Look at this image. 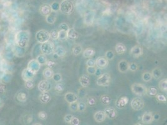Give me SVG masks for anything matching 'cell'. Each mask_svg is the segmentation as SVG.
<instances>
[{
  "instance_id": "1",
  "label": "cell",
  "mask_w": 167,
  "mask_h": 125,
  "mask_svg": "<svg viewBox=\"0 0 167 125\" xmlns=\"http://www.w3.org/2000/svg\"><path fill=\"white\" fill-rule=\"evenodd\" d=\"M74 10V5L73 3L70 0H63V2L60 4L59 11L63 14L69 15Z\"/></svg>"
},
{
  "instance_id": "2",
  "label": "cell",
  "mask_w": 167,
  "mask_h": 125,
  "mask_svg": "<svg viewBox=\"0 0 167 125\" xmlns=\"http://www.w3.org/2000/svg\"><path fill=\"white\" fill-rule=\"evenodd\" d=\"M131 90L135 95L142 96L146 94L147 88L143 84L136 83L131 86Z\"/></svg>"
},
{
  "instance_id": "3",
  "label": "cell",
  "mask_w": 167,
  "mask_h": 125,
  "mask_svg": "<svg viewBox=\"0 0 167 125\" xmlns=\"http://www.w3.org/2000/svg\"><path fill=\"white\" fill-rule=\"evenodd\" d=\"M54 44L53 43L50 41L49 40L46 42L41 43V51L44 55H51L54 53Z\"/></svg>"
},
{
  "instance_id": "4",
  "label": "cell",
  "mask_w": 167,
  "mask_h": 125,
  "mask_svg": "<svg viewBox=\"0 0 167 125\" xmlns=\"http://www.w3.org/2000/svg\"><path fill=\"white\" fill-rule=\"evenodd\" d=\"M111 80V76L109 73H104L98 77L96 83L100 86H107L110 84Z\"/></svg>"
},
{
  "instance_id": "5",
  "label": "cell",
  "mask_w": 167,
  "mask_h": 125,
  "mask_svg": "<svg viewBox=\"0 0 167 125\" xmlns=\"http://www.w3.org/2000/svg\"><path fill=\"white\" fill-rule=\"evenodd\" d=\"M36 38L37 41L41 43H43L49 41L50 39L49 33L46 30H40L36 34Z\"/></svg>"
},
{
  "instance_id": "6",
  "label": "cell",
  "mask_w": 167,
  "mask_h": 125,
  "mask_svg": "<svg viewBox=\"0 0 167 125\" xmlns=\"http://www.w3.org/2000/svg\"><path fill=\"white\" fill-rule=\"evenodd\" d=\"M144 101L142 98L137 97L134 98L131 101V107L135 111L141 110L144 107Z\"/></svg>"
},
{
  "instance_id": "7",
  "label": "cell",
  "mask_w": 167,
  "mask_h": 125,
  "mask_svg": "<svg viewBox=\"0 0 167 125\" xmlns=\"http://www.w3.org/2000/svg\"><path fill=\"white\" fill-rule=\"evenodd\" d=\"M143 50L142 46L139 45H135L130 51V55L134 58H138L143 55Z\"/></svg>"
},
{
  "instance_id": "8",
  "label": "cell",
  "mask_w": 167,
  "mask_h": 125,
  "mask_svg": "<svg viewBox=\"0 0 167 125\" xmlns=\"http://www.w3.org/2000/svg\"><path fill=\"white\" fill-rule=\"evenodd\" d=\"M109 65V60L104 56H99L95 60V66L100 69L107 68Z\"/></svg>"
},
{
  "instance_id": "9",
  "label": "cell",
  "mask_w": 167,
  "mask_h": 125,
  "mask_svg": "<svg viewBox=\"0 0 167 125\" xmlns=\"http://www.w3.org/2000/svg\"><path fill=\"white\" fill-rule=\"evenodd\" d=\"M104 111L105 116H106V118L109 119H113L116 118L117 117V111L115 108H112V107H107V108H105Z\"/></svg>"
},
{
  "instance_id": "10",
  "label": "cell",
  "mask_w": 167,
  "mask_h": 125,
  "mask_svg": "<svg viewBox=\"0 0 167 125\" xmlns=\"http://www.w3.org/2000/svg\"><path fill=\"white\" fill-rule=\"evenodd\" d=\"M129 103V98L127 96H122L118 98L116 101V106L118 109L124 108Z\"/></svg>"
},
{
  "instance_id": "11",
  "label": "cell",
  "mask_w": 167,
  "mask_h": 125,
  "mask_svg": "<svg viewBox=\"0 0 167 125\" xmlns=\"http://www.w3.org/2000/svg\"><path fill=\"white\" fill-rule=\"evenodd\" d=\"M78 96L76 95V93H72V92H67L64 95V99L65 101L67 103H68L69 104L72 103L76 102L78 101Z\"/></svg>"
},
{
  "instance_id": "12",
  "label": "cell",
  "mask_w": 167,
  "mask_h": 125,
  "mask_svg": "<svg viewBox=\"0 0 167 125\" xmlns=\"http://www.w3.org/2000/svg\"><path fill=\"white\" fill-rule=\"evenodd\" d=\"M118 71L122 73H125L129 70V63L125 60H120L118 63Z\"/></svg>"
},
{
  "instance_id": "13",
  "label": "cell",
  "mask_w": 167,
  "mask_h": 125,
  "mask_svg": "<svg viewBox=\"0 0 167 125\" xmlns=\"http://www.w3.org/2000/svg\"><path fill=\"white\" fill-rule=\"evenodd\" d=\"M38 88L40 91L45 92L48 91L51 89V84L47 81V79L42 80L38 84Z\"/></svg>"
},
{
  "instance_id": "14",
  "label": "cell",
  "mask_w": 167,
  "mask_h": 125,
  "mask_svg": "<svg viewBox=\"0 0 167 125\" xmlns=\"http://www.w3.org/2000/svg\"><path fill=\"white\" fill-rule=\"evenodd\" d=\"M153 114L152 112H149V111L144 113L142 117V121L143 124H149L153 122Z\"/></svg>"
},
{
  "instance_id": "15",
  "label": "cell",
  "mask_w": 167,
  "mask_h": 125,
  "mask_svg": "<svg viewBox=\"0 0 167 125\" xmlns=\"http://www.w3.org/2000/svg\"><path fill=\"white\" fill-rule=\"evenodd\" d=\"M84 23L87 26H91L93 25L94 21V13L93 12L87 13L84 18Z\"/></svg>"
},
{
  "instance_id": "16",
  "label": "cell",
  "mask_w": 167,
  "mask_h": 125,
  "mask_svg": "<svg viewBox=\"0 0 167 125\" xmlns=\"http://www.w3.org/2000/svg\"><path fill=\"white\" fill-rule=\"evenodd\" d=\"M105 118H106V116H105L104 111H98L94 114V119L97 123H102L105 121Z\"/></svg>"
},
{
  "instance_id": "17",
  "label": "cell",
  "mask_w": 167,
  "mask_h": 125,
  "mask_svg": "<svg viewBox=\"0 0 167 125\" xmlns=\"http://www.w3.org/2000/svg\"><path fill=\"white\" fill-rule=\"evenodd\" d=\"M79 81L81 85L83 88H87L89 86L90 79V78L88 75L83 74L79 78Z\"/></svg>"
},
{
  "instance_id": "18",
  "label": "cell",
  "mask_w": 167,
  "mask_h": 125,
  "mask_svg": "<svg viewBox=\"0 0 167 125\" xmlns=\"http://www.w3.org/2000/svg\"><path fill=\"white\" fill-rule=\"evenodd\" d=\"M51 99V96L49 93L48 91L42 92L39 96V100L44 104H47L50 101Z\"/></svg>"
},
{
  "instance_id": "19",
  "label": "cell",
  "mask_w": 167,
  "mask_h": 125,
  "mask_svg": "<svg viewBox=\"0 0 167 125\" xmlns=\"http://www.w3.org/2000/svg\"><path fill=\"white\" fill-rule=\"evenodd\" d=\"M57 16H58L57 12L52 11L49 15L46 16V21L48 24H54L57 20Z\"/></svg>"
},
{
  "instance_id": "20",
  "label": "cell",
  "mask_w": 167,
  "mask_h": 125,
  "mask_svg": "<svg viewBox=\"0 0 167 125\" xmlns=\"http://www.w3.org/2000/svg\"><path fill=\"white\" fill-rule=\"evenodd\" d=\"M54 53L58 57L63 58L66 55V50L63 46H58L54 48Z\"/></svg>"
},
{
  "instance_id": "21",
  "label": "cell",
  "mask_w": 167,
  "mask_h": 125,
  "mask_svg": "<svg viewBox=\"0 0 167 125\" xmlns=\"http://www.w3.org/2000/svg\"><path fill=\"white\" fill-rule=\"evenodd\" d=\"M95 50L92 48H87L82 52L83 56L86 58H91L95 55Z\"/></svg>"
},
{
  "instance_id": "22",
  "label": "cell",
  "mask_w": 167,
  "mask_h": 125,
  "mask_svg": "<svg viewBox=\"0 0 167 125\" xmlns=\"http://www.w3.org/2000/svg\"><path fill=\"white\" fill-rule=\"evenodd\" d=\"M115 50L118 55H123L127 51V48L123 43H118L116 45Z\"/></svg>"
},
{
  "instance_id": "23",
  "label": "cell",
  "mask_w": 167,
  "mask_h": 125,
  "mask_svg": "<svg viewBox=\"0 0 167 125\" xmlns=\"http://www.w3.org/2000/svg\"><path fill=\"white\" fill-rule=\"evenodd\" d=\"M79 38V33L74 28H69L67 31V38L71 40H76Z\"/></svg>"
},
{
  "instance_id": "24",
  "label": "cell",
  "mask_w": 167,
  "mask_h": 125,
  "mask_svg": "<svg viewBox=\"0 0 167 125\" xmlns=\"http://www.w3.org/2000/svg\"><path fill=\"white\" fill-rule=\"evenodd\" d=\"M40 13L44 16H47L52 11L51 6L49 4H43L40 8Z\"/></svg>"
},
{
  "instance_id": "25",
  "label": "cell",
  "mask_w": 167,
  "mask_h": 125,
  "mask_svg": "<svg viewBox=\"0 0 167 125\" xmlns=\"http://www.w3.org/2000/svg\"><path fill=\"white\" fill-rule=\"evenodd\" d=\"M53 75H54V71L51 68H46L43 71V76L46 79H52Z\"/></svg>"
},
{
  "instance_id": "26",
  "label": "cell",
  "mask_w": 167,
  "mask_h": 125,
  "mask_svg": "<svg viewBox=\"0 0 167 125\" xmlns=\"http://www.w3.org/2000/svg\"><path fill=\"white\" fill-rule=\"evenodd\" d=\"M152 77L156 79H159L162 76V71L159 68H155L151 72Z\"/></svg>"
},
{
  "instance_id": "27",
  "label": "cell",
  "mask_w": 167,
  "mask_h": 125,
  "mask_svg": "<svg viewBox=\"0 0 167 125\" xmlns=\"http://www.w3.org/2000/svg\"><path fill=\"white\" fill-rule=\"evenodd\" d=\"M100 102L103 105L107 106L111 102V98L107 95H104L100 97Z\"/></svg>"
},
{
  "instance_id": "28",
  "label": "cell",
  "mask_w": 167,
  "mask_h": 125,
  "mask_svg": "<svg viewBox=\"0 0 167 125\" xmlns=\"http://www.w3.org/2000/svg\"><path fill=\"white\" fill-rule=\"evenodd\" d=\"M146 94L150 96H155L158 94L157 88L155 86H150L147 88Z\"/></svg>"
},
{
  "instance_id": "29",
  "label": "cell",
  "mask_w": 167,
  "mask_h": 125,
  "mask_svg": "<svg viewBox=\"0 0 167 125\" xmlns=\"http://www.w3.org/2000/svg\"><path fill=\"white\" fill-rule=\"evenodd\" d=\"M67 39V31L59 29L58 31V39L60 41H65Z\"/></svg>"
},
{
  "instance_id": "30",
  "label": "cell",
  "mask_w": 167,
  "mask_h": 125,
  "mask_svg": "<svg viewBox=\"0 0 167 125\" xmlns=\"http://www.w3.org/2000/svg\"><path fill=\"white\" fill-rule=\"evenodd\" d=\"M159 89L161 91H164V92L167 91V79H166V78L162 79L161 80V81L159 82Z\"/></svg>"
},
{
  "instance_id": "31",
  "label": "cell",
  "mask_w": 167,
  "mask_h": 125,
  "mask_svg": "<svg viewBox=\"0 0 167 125\" xmlns=\"http://www.w3.org/2000/svg\"><path fill=\"white\" fill-rule=\"evenodd\" d=\"M82 53V47L80 44H76L72 48V53L74 55L78 56Z\"/></svg>"
},
{
  "instance_id": "32",
  "label": "cell",
  "mask_w": 167,
  "mask_h": 125,
  "mask_svg": "<svg viewBox=\"0 0 167 125\" xmlns=\"http://www.w3.org/2000/svg\"><path fill=\"white\" fill-rule=\"evenodd\" d=\"M153 78L152 73L148 71H145L142 74V79L145 82H149Z\"/></svg>"
},
{
  "instance_id": "33",
  "label": "cell",
  "mask_w": 167,
  "mask_h": 125,
  "mask_svg": "<svg viewBox=\"0 0 167 125\" xmlns=\"http://www.w3.org/2000/svg\"><path fill=\"white\" fill-rule=\"evenodd\" d=\"M87 103L89 106H95L96 105L97 100H96V98L94 96H90L87 98Z\"/></svg>"
},
{
  "instance_id": "34",
  "label": "cell",
  "mask_w": 167,
  "mask_h": 125,
  "mask_svg": "<svg viewBox=\"0 0 167 125\" xmlns=\"http://www.w3.org/2000/svg\"><path fill=\"white\" fill-rule=\"evenodd\" d=\"M155 98L157 100V101L159 102L166 103L167 101L166 96L164 95H162V94H157V95L155 96Z\"/></svg>"
},
{
  "instance_id": "35",
  "label": "cell",
  "mask_w": 167,
  "mask_h": 125,
  "mask_svg": "<svg viewBox=\"0 0 167 125\" xmlns=\"http://www.w3.org/2000/svg\"><path fill=\"white\" fill-rule=\"evenodd\" d=\"M69 109L73 112H76L78 111V102L76 101L69 104Z\"/></svg>"
},
{
  "instance_id": "36",
  "label": "cell",
  "mask_w": 167,
  "mask_h": 125,
  "mask_svg": "<svg viewBox=\"0 0 167 125\" xmlns=\"http://www.w3.org/2000/svg\"><path fill=\"white\" fill-rule=\"evenodd\" d=\"M50 38L53 40H56L58 39V31L56 29L52 30L49 33Z\"/></svg>"
},
{
  "instance_id": "37",
  "label": "cell",
  "mask_w": 167,
  "mask_h": 125,
  "mask_svg": "<svg viewBox=\"0 0 167 125\" xmlns=\"http://www.w3.org/2000/svg\"><path fill=\"white\" fill-rule=\"evenodd\" d=\"M52 79L56 83H59L62 81V75L61 74L57 73H54L53 77H52Z\"/></svg>"
},
{
  "instance_id": "38",
  "label": "cell",
  "mask_w": 167,
  "mask_h": 125,
  "mask_svg": "<svg viewBox=\"0 0 167 125\" xmlns=\"http://www.w3.org/2000/svg\"><path fill=\"white\" fill-rule=\"evenodd\" d=\"M55 90L58 93H62L64 90V86L62 83L59 82L56 84L55 86Z\"/></svg>"
},
{
  "instance_id": "39",
  "label": "cell",
  "mask_w": 167,
  "mask_h": 125,
  "mask_svg": "<svg viewBox=\"0 0 167 125\" xmlns=\"http://www.w3.org/2000/svg\"><path fill=\"white\" fill-rule=\"evenodd\" d=\"M114 56H115V54L112 51H107L106 53H105V57L106 58V59L109 61L112 60L113 59Z\"/></svg>"
},
{
  "instance_id": "40",
  "label": "cell",
  "mask_w": 167,
  "mask_h": 125,
  "mask_svg": "<svg viewBox=\"0 0 167 125\" xmlns=\"http://www.w3.org/2000/svg\"><path fill=\"white\" fill-rule=\"evenodd\" d=\"M96 66H87V68H86V71L88 74H95V71H96Z\"/></svg>"
},
{
  "instance_id": "41",
  "label": "cell",
  "mask_w": 167,
  "mask_h": 125,
  "mask_svg": "<svg viewBox=\"0 0 167 125\" xmlns=\"http://www.w3.org/2000/svg\"><path fill=\"white\" fill-rule=\"evenodd\" d=\"M51 8L52 11L58 12L59 11V8H60V4L57 2H54L52 3V4L51 5Z\"/></svg>"
},
{
  "instance_id": "42",
  "label": "cell",
  "mask_w": 167,
  "mask_h": 125,
  "mask_svg": "<svg viewBox=\"0 0 167 125\" xmlns=\"http://www.w3.org/2000/svg\"><path fill=\"white\" fill-rule=\"evenodd\" d=\"M86 109V105L84 102L78 103V111L80 112H84Z\"/></svg>"
},
{
  "instance_id": "43",
  "label": "cell",
  "mask_w": 167,
  "mask_h": 125,
  "mask_svg": "<svg viewBox=\"0 0 167 125\" xmlns=\"http://www.w3.org/2000/svg\"><path fill=\"white\" fill-rule=\"evenodd\" d=\"M38 62L40 65H46L47 60L46 58H45V56L44 55H40L38 56Z\"/></svg>"
},
{
  "instance_id": "44",
  "label": "cell",
  "mask_w": 167,
  "mask_h": 125,
  "mask_svg": "<svg viewBox=\"0 0 167 125\" xmlns=\"http://www.w3.org/2000/svg\"><path fill=\"white\" fill-rule=\"evenodd\" d=\"M80 119H79L77 117H74L73 116V117L71 119V123H70V124H71L72 125H79V124H80Z\"/></svg>"
},
{
  "instance_id": "45",
  "label": "cell",
  "mask_w": 167,
  "mask_h": 125,
  "mask_svg": "<svg viewBox=\"0 0 167 125\" xmlns=\"http://www.w3.org/2000/svg\"><path fill=\"white\" fill-rule=\"evenodd\" d=\"M129 70L132 71H136L138 70V65L135 62H131L129 64Z\"/></svg>"
},
{
  "instance_id": "46",
  "label": "cell",
  "mask_w": 167,
  "mask_h": 125,
  "mask_svg": "<svg viewBox=\"0 0 167 125\" xmlns=\"http://www.w3.org/2000/svg\"><path fill=\"white\" fill-rule=\"evenodd\" d=\"M38 117L41 120H46L47 118V114L45 111H41L39 113Z\"/></svg>"
},
{
  "instance_id": "47",
  "label": "cell",
  "mask_w": 167,
  "mask_h": 125,
  "mask_svg": "<svg viewBox=\"0 0 167 125\" xmlns=\"http://www.w3.org/2000/svg\"><path fill=\"white\" fill-rule=\"evenodd\" d=\"M72 117H73V116L72 114H70L65 115L64 118V122L66 123H70L71 121V119H72Z\"/></svg>"
},
{
  "instance_id": "48",
  "label": "cell",
  "mask_w": 167,
  "mask_h": 125,
  "mask_svg": "<svg viewBox=\"0 0 167 125\" xmlns=\"http://www.w3.org/2000/svg\"><path fill=\"white\" fill-rule=\"evenodd\" d=\"M59 29H62V30L67 31L70 28H69V26H68L67 24H66L65 23H61L59 25Z\"/></svg>"
},
{
  "instance_id": "49",
  "label": "cell",
  "mask_w": 167,
  "mask_h": 125,
  "mask_svg": "<svg viewBox=\"0 0 167 125\" xmlns=\"http://www.w3.org/2000/svg\"><path fill=\"white\" fill-rule=\"evenodd\" d=\"M46 65L47 68L52 69L56 66V62L54 61L49 60V61H47Z\"/></svg>"
},
{
  "instance_id": "50",
  "label": "cell",
  "mask_w": 167,
  "mask_h": 125,
  "mask_svg": "<svg viewBox=\"0 0 167 125\" xmlns=\"http://www.w3.org/2000/svg\"><path fill=\"white\" fill-rule=\"evenodd\" d=\"M26 86L28 89H32L34 86V83L31 80H28L26 82Z\"/></svg>"
},
{
  "instance_id": "51",
  "label": "cell",
  "mask_w": 167,
  "mask_h": 125,
  "mask_svg": "<svg viewBox=\"0 0 167 125\" xmlns=\"http://www.w3.org/2000/svg\"><path fill=\"white\" fill-rule=\"evenodd\" d=\"M87 66H95V61L92 58H89L86 62Z\"/></svg>"
},
{
  "instance_id": "52",
  "label": "cell",
  "mask_w": 167,
  "mask_h": 125,
  "mask_svg": "<svg viewBox=\"0 0 167 125\" xmlns=\"http://www.w3.org/2000/svg\"><path fill=\"white\" fill-rule=\"evenodd\" d=\"M81 91V92L79 91V97L81 98H84L86 95V90H84V88H82L80 90Z\"/></svg>"
},
{
  "instance_id": "53",
  "label": "cell",
  "mask_w": 167,
  "mask_h": 125,
  "mask_svg": "<svg viewBox=\"0 0 167 125\" xmlns=\"http://www.w3.org/2000/svg\"><path fill=\"white\" fill-rule=\"evenodd\" d=\"M102 69L99 68H96V71H95V75L97 76V77H99V76H100L102 74Z\"/></svg>"
},
{
  "instance_id": "54",
  "label": "cell",
  "mask_w": 167,
  "mask_h": 125,
  "mask_svg": "<svg viewBox=\"0 0 167 125\" xmlns=\"http://www.w3.org/2000/svg\"><path fill=\"white\" fill-rule=\"evenodd\" d=\"M153 120H156V121H157V120H159L160 119V116L159 114L156 113L155 114H153Z\"/></svg>"
}]
</instances>
